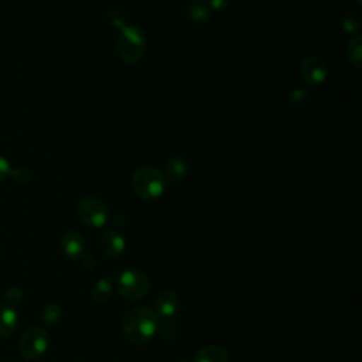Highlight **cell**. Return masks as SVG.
<instances>
[{"label":"cell","instance_id":"1","mask_svg":"<svg viewBox=\"0 0 362 362\" xmlns=\"http://www.w3.org/2000/svg\"><path fill=\"white\" fill-rule=\"evenodd\" d=\"M122 328L126 339L133 345L148 342L157 332V315L146 307H134L124 313Z\"/></svg>","mask_w":362,"mask_h":362},{"label":"cell","instance_id":"2","mask_svg":"<svg viewBox=\"0 0 362 362\" xmlns=\"http://www.w3.org/2000/svg\"><path fill=\"white\" fill-rule=\"evenodd\" d=\"M132 187L139 198L156 199L165 189V177L154 167H141L133 174Z\"/></svg>","mask_w":362,"mask_h":362},{"label":"cell","instance_id":"3","mask_svg":"<svg viewBox=\"0 0 362 362\" xmlns=\"http://www.w3.org/2000/svg\"><path fill=\"white\" fill-rule=\"evenodd\" d=\"M150 277L139 269L123 270L116 279V290L120 297L129 301L143 298L150 291Z\"/></svg>","mask_w":362,"mask_h":362},{"label":"cell","instance_id":"4","mask_svg":"<svg viewBox=\"0 0 362 362\" xmlns=\"http://www.w3.org/2000/svg\"><path fill=\"white\" fill-rule=\"evenodd\" d=\"M146 49L144 33L134 25L120 28L117 38V51L120 58L127 64H136L141 59Z\"/></svg>","mask_w":362,"mask_h":362},{"label":"cell","instance_id":"5","mask_svg":"<svg viewBox=\"0 0 362 362\" xmlns=\"http://www.w3.org/2000/svg\"><path fill=\"white\" fill-rule=\"evenodd\" d=\"M48 345V332L41 327L33 325L28 329H25L20 338V354L25 359H37L47 352Z\"/></svg>","mask_w":362,"mask_h":362},{"label":"cell","instance_id":"6","mask_svg":"<svg viewBox=\"0 0 362 362\" xmlns=\"http://www.w3.org/2000/svg\"><path fill=\"white\" fill-rule=\"evenodd\" d=\"M78 215L89 228H102L109 218L107 206L96 197H85L78 204Z\"/></svg>","mask_w":362,"mask_h":362},{"label":"cell","instance_id":"7","mask_svg":"<svg viewBox=\"0 0 362 362\" xmlns=\"http://www.w3.org/2000/svg\"><path fill=\"white\" fill-rule=\"evenodd\" d=\"M301 75L308 85H320L327 78V64L324 62L322 58L310 55L301 64Z\"/></svg>","mask_w":362,"mask_h":362},{"label":"cell","instance_id":"8","mask_svg":"<svg viewBox=\"0 0 362 362\" xmlns=\"http://www.w3.org/2000/svg\"><path fill=\"white\" fill-rule=\"evenodd\" d=\"M156 315L163 318H174L180 308V297L174 290H163L154 303Z\"/></svg>","mask_w":362,"mask_h":362},{"label":"cell","instance_id":"9","mask_svg":"<svg viewBox=\"0 0 362 362\" xmlns=\"http://www.w3.org/2000/svg\"><path fill=\"white\" fill-rule=\"evenodd\" d=\"M59 246L64 255L71 259H81L83 256L85 242H83V238L75 230L65 232L59 238Z\"/></svg>","mask_w":362,"mask_h":362},{"label":"cell","instance_id":"10","mask_svg":"<svg viewBox=\"0 0 362 362\" xmlns=\"http://www.w3.org/2000/svg\"><path fill=\"white\" fill-rule=\"evenodd\" d=\"M126 242L117 230H105L100 236V249L109 257H117L124 252Z\"/></svg>","mask_w":362,"mask_h":362},{"label":"cell","instance_id":"11","mask_svg":"<svg viewBox=\"0 0 362 362\" xmlns=\"http://www.w3.org/2000/svg\"><path fill=\"white\" fill-rule=\"evenodd\" d=\"M18 325V313L8 304H0V338L10 337Z\"/></svg>","mask_w":362,"mask_h":362},{"label":"cell","instance_id":"12","mask_svg":"<svg viewBox=\"0 0 362 362\" xmlns=\"http://www.w3.org/2000/svg\"><path fill=\"white\" fill-rule=\"evenodd\" d=\"M195 362H229V355L225 348L211 344L197 352Z\"/></svg>","mask_w":362,"mask_h":362},{"label":"cell","instance_id":"13","mask_svg":"<svg viewBox=\"0 0 362 362\" xmlns=\"http://www.w3.org/2000/svg\"><path fill=\"white\" fill-rule=\"evenodd\" d=\"M90 296L93 298V301L99 305L106 304L110 297H112V283L109 279L102 277L99 280H96V283L92 286V291Z\"/></svg>","mask_w":362,"mask_h":362},{"label":"cell","instance_id":"14","mask_svg":"<svg viewBox=\"0 0 362 362\" xmlns=\"http://www.w3.org/2000/svg\"><path fill=\"white\" fill-rule=\"evenodd\" d=\"M187 163L184 158L181 157H173L171 160H168L167 165H165V175L168 180L171 181H180L185 177L187 174Z\"/></svg>","mask_w":362,"mask_h":362},{"label":"cell","instance_id":"15","mask_svg":"<svg viewBox=\"0 0 362 362\" xmlns=\"http://www.w3.org/2000/svg\"><path fill=\"white\" fill-rule=\"evenodd\" d=\"M187 16L197 23H202L206 21L211 16V10L206 6V3L204 0H194L188 8H187Z\"/></svg>","mask_w":362,"mask_h":362},{"label":"cell","instance_id":"16","mask_svg":"<svg viewBox=\"0 0 362 362\" xmlns=\"http://www.w3.org/2000/svg\"><path fill=\"white\" fill-rule=\"evenodd\" d=\"M157 332L167 341H173L178 335V328L174 322V318L157 317Z\"/></svg>","mask_w":362,"mask_h":362},{"label":"cell","instance_id":"17","mask_svg":"<svg viewBox=\"0 0 362 362\" xmlns=\"http://www.w3.org/2000/svg\"><path fill=\"white\" fill-rule=\"evenodd\" d=\"M62 317V310L58 304L55 303H49V304H45L42 308H41V313H40V320L45 324V325H54L57 324Z\"/></svg>","mask_w":362,"mask_h":362},{"label":"cell","instance_id":"18","mask_svg":"<svg viewBox=\"0 0 362 362\" xmlns=\"http://www.w3.org/2000/svg\"><path fill=\"white\" fill-rule=\"evenodd\" d=\"M348 57H349V61L356 68L361 66V58H362V40H361V37H355L354 40H351V42L348 45Z\"/></svg>","mask_w":362,"mask_h":362},{"label":"cell","instance_id":"19","mask_svg":"<svg viewBox=\"0 0 362 362\" xmlns=\"http://www.w3.org/2000/svg\"><path fill=\"white\" fill-rule=\"evenodd\" d=\"M4 298H6V304L16 308V305H18L23 300V290L20 287H10L6 290Z\"/></svg>","mask_w":362,"mask_h":362},{"label":"cell","instance_id":"20","mask_svg":"<svg viewBox=\"0 0 362 362\" xmlns=\"http://www.w3.org/2000/svg\"><path fill=\"white\" fill-rule=\"evenodd\" d=\"M342 27L346 33H358L361 28V18L358 14H346L344 21H342Z\"/></svg>","mask_w":362,"mask_h":362},{"label":"cell","instance_id":"21","mask_svg":"<svg viewBox=\"0 0 362 362\" xmlns=\"http://www.w3.org/2000/svg\"><path fill=\"white\" fill-rule=\"evenodd\" d=\"M10 175L13 177L14 181L20 182V184H24V182H28L31 180V171L27 168V167H23V165H18L16 168H11L10 170Z\"/></svg>","mask_w":362,"mask_h":362},{"label":"cell","instance_id":"22","mask_svg":"<svg viewBox=\"0 0 362 362\" xmlns=\"http://www.w3.org/2000/svg\"><path fill=\"white\" fill-rule=\"evenodd\" d=\"M107 18L110 21V24L119 27V28H123L126 24H124V16L117 10V8H112L107 14Z\"/></svg>","mask_w":362,"mask_h":362},{"label":"cell","instance_id":"23","mask_svg":"<svg viewBox=\"0 0 362 362\" xmlns=\"http://www.w3.org/2000/svg\"><path fill=\"white\" fill-rule=\"evenodd\" d=\"M305 100H307V92L303 90V89H296V90L291 92V95H290V102H291V105L298 106V105H303Z\"/></svg>","mask_w":362,"mask_h":362},{"label":"cell","instance_id":"24","mask_svg":"<svg viewBox=\"0 0 362 362\" xmlns=\"http://www.w3.org/2000/svg\"><path fill=\"white\" fill-rule=\"evenodd\" d=\"M10 170H11V167H10L8 160L0 156V182H1L6 177L10 175Z\"/></svg>","mask_w":362,"mask_h":362},{"label":"cell","instance_id":"25","mask_svg":"<svg viewBox=\"0 0 362 362\" xmlns=\"http://www.w3.org/2000/svg\"><path fill=\"white\" fill-rule=\"evenodd\" d=\"M81 259H82V264H83V267H85V269H88V270H93V269H96L98 260H96V257H95V256H92V255H85V256H82Z\"/></svg>","mask_w":362,"mask_h":362},{"label":"cell","instance_id":"26","mask_svg":"<svg viewBox=\"0 0 362 362\" xmlns=\"http://www.w3.org/2000/svg\"><path fill=\"white\" fill-rule=\"evenodd\" d=\"M204 1L209 7V10L212 8V10H216V11L225 8L226 4H228V0H204Z\"/></svg>","mask_w":362,"mask_h":362},{"label":"cell","instance_id":"27","mask_svg":"<svg viewBox=\"0 0 362 362\" xmlns=\"http://www.w3.org/2000/svg\"><path fill=\"white\" fill-rule=\"evenodd\" d=\"M112 222L117 228H123L126 225V218L123 215H120V214H116V215H113V221Z\"/></svg>","mask_w":362,"mask_h":362},{"label":"cell","instance_id":"28","mask_svg":"<svg viewBox=\"0 0 362 362\" xmlns=\"http://www.w3.org/2000/svg\"><path fill=\"white\" fill-rule=\"evenodd\" d=\"M177 362H189V361H187V359H182V361H177Z\"/></svg>","mask_w":362,"mask_h":362},{"label":"cell","instance_id":"29","mask_svg":"<svg viewBox=\"0 0 362 362\" xmlns=\"http://www.w3.org/2000/svg\"><path fill=\"white\" fill-rule=\"evenodd\" d=\"M356 3H358V4H361V0H356Z\"/></svg>","mask_w":362,"mask_h":362}]
</instances>
